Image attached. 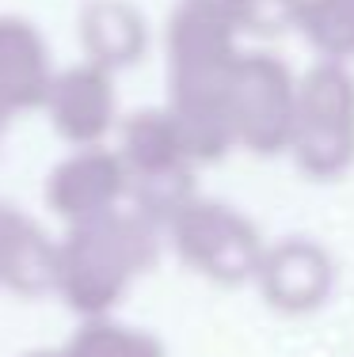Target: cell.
I'll return each instance as SVG.
<instances>
[{"instance_id":"obj_1","label":"cell","mask_w":354,"mask_h":357,"mask_svg":"<svg viewBox=\"0 0 354 357\" xmlns=\"http://www.w3.org/2000/svg\"><path fill=\"white\" fill-rule=\"evenodd\" d=\"M160 255V228L141 213H103L96 220L73 225L57 248L54 289L84 319L107 316L130 282L149 270Z\"/></svg>"},{"instance_id":"obj_2","label":"cell","mask_w":354,"mask_h":357,"mask_svg":"<svg viewBox=\"0 0 354 357\" xmlns=\"http://www.w3.org/2000/svg\"><path fill=\"white\" fill-rule=\"evenodd\" d=\"M309 178H339L354 164V76L347 65L324 61L305 73L293 99L290 144Z\"/></svg>"},{"instance_id":"obj_3","label":"cell","mask_w":354,"mask_h":357,"mask_svg":"<svg viewBox=\"0 0 354 357\" xmlns=\"http://www.w3.org/2000/svg\"><path fill=\"white\" fill-rule=\"evenodd\" d=\"M172 243L179 259L191 270L217 285H244L256 278L259 259H263V240L256 225L233 206L206 198H191L168 225Z\"/></svg>"},{"instance_id":"obj_4","label":"cell","mask_w":354,"mask_h":357,"mask_svg":"<svg viewBox=\"0 0 354 357\" xmlns=\"http://www.w3.org/2000/svg\"><path fill=\"white\" fill-rule=\"evenodd\" d=\"M297 80L274 54H240L229 76V118L236 144L274 156L290 144Z\"/></svg>"},{"instance_id":"obj_5","label":"cell","mask_w":354,"mask_h":357,"mask_svg":"<svg viewBox=\"0 0 354 357\" xmlns=\"http://www.w3.org/2000/svg\"><path fill=\"white\" fill-rule=\"evenodd\" d=\"M126 186H130V175H126L118 152L88 144V149L73 152L69 160H61L54 167L46 198L54 206V213L65 217L73 228L103 213H115L118 202L126 198Z\"/></svg>"},{"instance_id":"obj_6","label":"cell","mask_w":354,"mask_h":357,"mask_svg":"<svg viewBox=\"0 0 354 357\" xmlns=\"http://www.w3.org/2000/svg\"><path fill=\"white\" fill-rule=\"evenodd\" d=\"M256 282L271 308L286 312V316H305V312L324 308V301L332 296L335 266L320 243L293 236V240H282L278 248L263 251Z\"/></svg>"},{"instance_id":"obj_7","label":"cell","mask_w":354,"mask_h":357,"mask_svg":"<svg viewBox=\"0 0 354 357\" xmlns=\"http://www.w3.org/2000/svg\"><path fill=\"white\" fill-rule=\"evenodd\" d=\"M50 80L54 73L42 35L20 15H0V133L46 103Z\"/></svg>"},{"instance_id":"obj_8","label":"cell","mask_w":354,"mask_h":357,"mask_svg":"<svg viewBox=\"0 0 354 357\" xmlns=\"http://www.w3.org/2000/svg\"><path fill=\"white\" fill-rule=\"evenodd\" d=\"M54 130L69 144H99L107 130L115 126V84L111 73L96 69V65H77V69L61 73L50 80L46 103Z\"/></svg>"},{"instance_id":"obj_9","label":"cell","mask_w":354,"mask_h":357,"mask_svg":"<svg viewBox=\"0 0 354 357\" xmlns=\"http://www.w3.org/2000/svg\"><path fill=\"white\" fill-rule=\"evenodd\" d=\"M80 42L88 65L103 73L130 69L149 50V27L126 0H88L80 12Z\"/></svg>"},{"instance_id":"obj_10","label":"cell","mask_w":354,"mask_h":357,"mask_svg":"<svg viewBox=\"0 0 354 357\" xmlns=\"http://www.w3.org/2000/svg\"><path fill=\"white\" fill-rule=\"evenodd\" d=\"M118 160H122V167H126L130 178H145V175H160V172H175V167H191L172 110H138V114L126 118Z\"/></svg>"},{"instance_id":"obj_11","label":"cell","mask_w":354,"mask_h":357,"mask_svg":"<svg viewBox=\"0 0 354 357\" xmlns=\"http://www.w3.org/2000/svg\"><path fill=\"white\" fill-rule=\"evenodd\" d=\"M54 270H57V248L38 232V225L27 220L0 255V282L23 296H38V293H54Z\"/></svg>"},{"instance_id":"obj_12","label":"cell","mask_w":354,"mask_h":357,"mask_svg":"<svg viewBox=\"0 0 354 357\" xmlns=\"http://www.w3.org/2000/svg\"><path fill=\"white\" fill-rule=\"evenodd\" d=\"M297 27L327 61L343 65L354 57V0H301Z\"/></svg>"},{"instance_id":"obj_13","label":"cell","mask_w":354,"mask_h":357,"mask_svg":"<svg viewBox=\"0 0 354 357\" xmlns=\"http://www.w3.org/2000/svg\"><path fill=\"white\" fill-rule=\"evenodd\" d=\"M65 357H168L160 338L138 327H122V323L96 316L84 319V327L73 335V342L61 350Z\"/></svg>"},{"instance_id":"obj_14","label":"cell","mask_w":354,"mask_h":357,"mask_svg":"<svg viewBox=\"0 0 354 357\" xmlns=\"http://www.w3.org/2000/svg\"><path fill=\"white\" fill-rule=\"evenodd\" d=\"M126 194L133 198V213H141L156 228H168L172 217L195 198V175H191V167H175V172L130 178Z\"/></svg>"},{"instance_id":"obj_15","label":"cell","mask_w":354,"mask_h":357,"mask_svg":"<svg viewBox=\"0 0 354 357\" xmlns=\"http://www.w3.org/2000/svg\"><path fill=\"white\" fill-rule=\"evenodd\" d=\"M233 12L236 31H256V35H278L286 27H297L301 0H225Z\"/></svg>"},{"instance_id":"obj_16","label":"cell","mask_w":354,"mask_h":357,"mask_svg":"<svg viewBox=\"0 0 354 357\" xmlns=\"http://www.w3.org/2000/svg\"><path fill=\"white\" fill-rule=\"evenodd\" d=\"M27 357H65L61 350H42V354H27Z\"/></svg>"}]
</instances>
